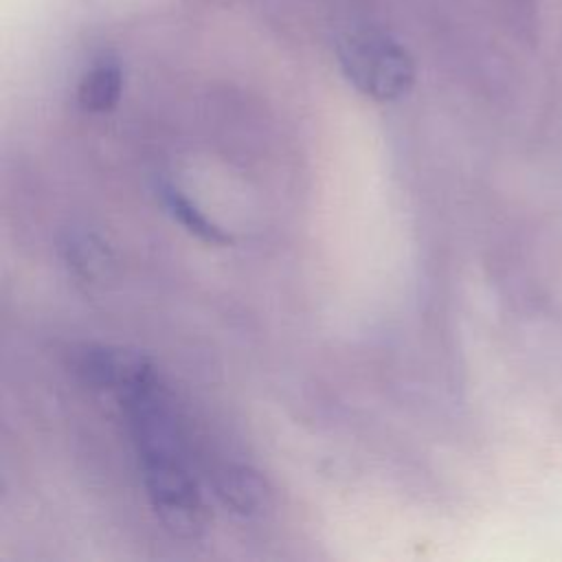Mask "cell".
Here are the masks:
<instances>
[{
	"label": "cell",
	"instance_id": "obj_1",
	"mask_svg": "<svg viewBox=\"0 0 562 562\" xmlns=\"http://www.w3.org/2000/svg\"><path fill=\"white\" fill-rule=\"evenodd\" d=\"M130 435L158 520L182 540L200 538L209 525V512L189 465L180 419L154 415L138 422Z\"/></svg>",
	"mask_w": 562,
	"mask_h": 562
},
{
	"label": "cell",
	"instance_id": "obj_2",
	"mask_svg": "<svg viewBox=\"0 0 562 562\" xmlns=\"http://www.w3.org/2000/svg\"><path fill=\"white\" fill-rule=\"evenodd\" d=\"M211 483L215 496L241 518L263 516V512L270 507V492L266 481L250 465L222 461L213 468Z\"/></svg>",
	"mask_w": 562,
	"mask_h": 562
},
{
	"label": "cell",
	"instance_id": "obj_3",
	"mask_svg": "<svg viewBox=\"0 0 562 562\" xmlns=\"http://www.w3.org/2000/svg\"><path fill=\"white\" fill-rule=\"evenodd\" d=\"M121 90H123V68L119 59H114L112 55L108 57L103 55L94 59L92 66L81 77L77 99L83 110L103 114L119 103Z\"/></svg>",
	"mask_w": 562,
	"mask_h": 562
},
{
	"label": "cell",
	"instance_id": "obj_4",
	"mask_svg": "<svg viewBox=\"0 0 562 562\" xmlns=\"http://www.w3.org/2000/svg\"><path fill=\"white\" fill-rule=\"evenodd\" d=\"M160 198L162 204L167 206L169 215L193 237L213 244V246H224L231 244V235L224 233L217 224H213L178 187L171 182H160Z\"/></svg>",
	"mask_w": 562,
	"mask_h": 562
}]
</instances>
